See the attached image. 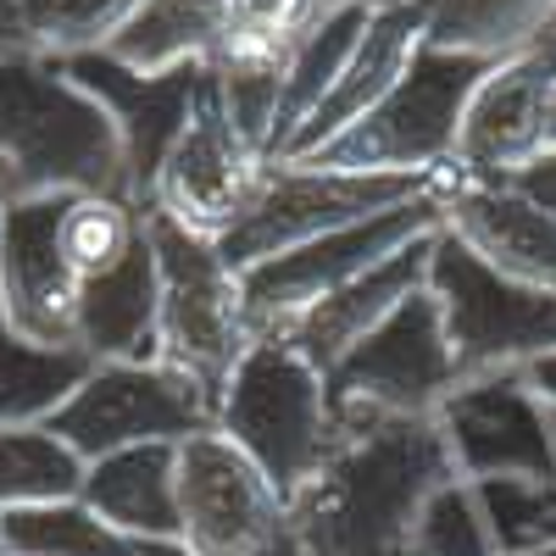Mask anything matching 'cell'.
<instances>
[{
	"mask_svg": "<svg viewBox=\"0 0 556 556\" xmlns=\"http://www.w3.org/2000/svg\"><path fill=\"white\" fill-rule=\"evenodd\" d=\"M0 217H7V195H0Z\"/></svg>",
	"mask_w": 556,
	"mask_h": 556,
	"instance_id": "cell-37",
	"label": "cell"
},
{
	"mask_svg": "<svg viewBox=\"0 0 556 556\" xmlns=\"http://www.w3.org/2000/svg\"><path fill=\"white\" fill-rule=\"evenodd\" d=\"M551 28H556V23H551Z\"/></svg>",
	"mask_w": 556,
	"mask_h": 556,
	"instance_id": "cell-40",
	"label": "cell"
},
{
	"mask_svg": "<svg viewBox=\"0 0 556 556\" xmlns=\"http://www.w3.org/2000/svg\"><path fill=\"white\" fill-rule=\"evenodd\" d=\"M462 479L434 429V417L340 429L323 473L290 495L301 556H412V529L424 501Z\"/></svg>",
	"mask_w": 556,
	"mask_h": 556,
	"instance_id": "cell-1",
	"label": "cell"
},
{
	"mask_svg": "<svg viewBox=\"0 0 556 556\" xmlns=\"http://www.w3.org/2000/svg\"><path fill=\"white\" fill-rule=\"evenodd\" d=\"M501 556H540L556 545V479H468Z\"/></svg>",
	"mask_w": 556,
	"mask_h": 556,
	"instance_id": "cell-30",
	"label": "cell"
},
{
	"mask_svg": "<svg viewBox=\"0 0 556 556\" xmlns=\"http://www.w3.org/2000/svg\"><path fill=\"white\" fill-rule=\"evenodd\" d=\"M424 195H434V178L424 173H329V167L273 162L251 212L217 240V256L235 273H245L306 240H323L334 228L367 223Z\"/></svg>",
	"mask_w": 556,
	"mask_h": 556,
	"instance_id": "cell-7",
	"label": "cell"
},
{
	"mask_svg": "<svg viewBox=\"0 0 556 556\" xmlns=\"http://www.w3.org/2000/svg\"><path fill=\"white\" fill-rule=\"evenodd\" d=\"M146 235L156 251V362L217 401L256 340L240 301V273L217 256L212 240L156 212H146Z\"/></svg>",
	"mask_w": 556,
	"mask_h": 556,
	"instance_id": "cell-4",
	"label": "cell"
},
{
	"mask_svg": "<svg viewBox=\"0 0 556 556\" xmlns=\"http://www.w3.org/2000/svg\"><path fill=\"white\" fill-rule=\"evenodd\" d=\"M89 101H96L117 139H123V162H128V201L146 212L151 206V184L162 156L173 151V139L190 123L201 89H206V67H178V73H134L123 62H112L106 51L96 56H73L56 62Z\"/></svg>",
	"mask_w": 556,
	"mask_h": 556,
	"instance_id": "cell-15",
	"label": "cell"
},
{
	"mask_svg": "<svg viewBox=\"0 0 556 556\" xmlns=\"http://www.w3.org/2000/svg\"><path fill=\"white\" fill-rule=\"evenodd\" d=\"M551 101H556V28H545L534 45L484 67L456 123L451 173L506 178L523 162H534L545 151Z\"/></svg>",
	"mask_w": 556,
	"mask_h": 556,
	"instance_id": "cell-13",
	"label": "cell"
},
{
	"mask_svg": "<svg viewBox=\"0 0 556 556\" xmlns=\"http://www.w3.org/2000/svg\"><path fill=\"white\" fill-rule=\"evenodd\" d=\"M89 462L62 445L45 424L0 429V518L17 506H51V501H78Z\"/></svg>",
	"mask_w": 556,
	"mask_h": 556,
	"instance_id": "cell-27",
	"label": "cell"
},
{
	"mask_svg": "<svg viewBox=\"0 0 556 556\" xmlns=\"http://www.w3.org/2000/svg\"><path fill=\"white\" fill-rule=\"evenodd\" d=\"M146 235V212L123 195H67L62 212V251L78 273V285L112 273L117 262H128V251Z\"/></svg>",
	"mask_w": 556,
	"mask_h": 556,
	"instance_id": "cell-29",
	"label": "cell"
},
{
	"mask_svg": "<svg viewBox=\"0 0 556 556\" xmlns=\"http://www.w3.org/2000/svg\"><path fill=\"white\" fill-rule=\"evenodd\" d=\"M429 295L440 306L462 384L490 374H529L556 351V295L495 273L445 228L429 251Z\"/></svg>",
	"mask_w": 556,
	"mask_h": 556,
	"instance_id": "cell-6",
	"label": "cell"
},
{
	"mask_svg": "<svg viewBox=\"0 0 556 556\" xmlns=\"http://www.w3.org/2000/svg\"><path fill=\"white\" fill-rule=\"evenodd\" d=\"M62 212L67 195H23L0 217V312L34 345H73L84 285L62 251Z\"/></svg>",
	"mask_w": 556,
	"mask_h": 556,
	"instance_id": "cell-16",
	"label": "cell"
},
{
	"mask_svg": "<svg viewBox=\"0 0 556 556\" xmlns=\"http://www.w3.org/2000/svg\"><path fill=\"white\" fill-rule=\"evenodd\" d=\"M367 17H374V0H345V7L323 12V23L301 39V51H295V62H290V84H285V106H278V146H273V162H278V151L290 146V134L312 117V106L334 89V78H340V67L351 62Z\"/></svg>",
	"mask_w": 556,
	"mask_h": 556,
	"instance_id": "cell-26",
	"label": "cell"
},
{
	"mask_svg": "<svg viewBox=\"0 0 556 556\" xmlns=\"http://www.w3.org/2000/svg\"><path fill=\"white\" fill-rule=\"evenodd\" d=\"M134 12L139 0H0V51L39 62L96 56Z\"/></svg>",
	"mask_w": 556,
	"mask_h": 556,
	"instance_id": "cell-23",
	"label": "cell"
},
{
	"mask_svg": "<svg viewBox=\"0 0 556 556\" xmlns=\"http://www.w3.org/2000/svg\"><path fill=\"white\" fill-rule=\"evenodd\" d=\"M529 384L540 390V401H545V406H556V351H551L545 362H534V367H529Z\"/></svg>",
	"mask_w": 556,
	"mask_h": 556,
	"instance_id": "cell-33",
	"label": "cell"
},
{
	"mask_svg": "<svg viewBox=\"0 0 556 556\" xmlns=\"http://www.w3.org/2000/svg\"><path fill=\"white\" fill-rule=\"evenodd\" d=\"M0 556H12V551H7V545H0Z\"/></svg>",
	"mask_w": 556,
	"mask_h": 556,
	"instance_id": "cell-39",
	"label": "cell"
},
{
	"mask_svg": "<svg viewBox=\"0 0 556 556\" xmlns=\"http://www.w3.org/2000/svg\"><path fill=\"white\" fill-rule=\"evenodd\" d=\"M84 351L73 345H34L23 340L7 312H0V429H23V424H45L89 374Z\"/></svg>",
	"mask_w": 556,
	"mask_h": 556,
	"instance_id": "cell-24",
	"label": "cell"
},
{
	"mask_svg": "<svg viewBox=\"0 0 556 556\" xmlns=\"http://www.w3.org/2000/svg\"><path fill=\"white\" fill-rule=\"evenodd\" d=\"M434 201L451 240L484 256L495 273L556 295V217H545L518 190H506L501 178H462L451 167L434 173Z\"/></svg>",
	"mask_w": 556,
	"mask_h": 556,
	"instance_id": "cell-17",
	"label": "cell"
},
{
	"mask_svg": "<svg viewBox=\"0 0 556 556\" xmlns=\"http://www.w3.org/2000/svg\"><path fill=\"white\" fill-rule=\"evenodd\" d=\"M545 146H556V101H551V128H545Z\"/></svg>",
	"mask_w": 556,
	"mask_h": 556,
	"instance_id": "cell-35",
	"label": "cell"
},
{
	"mask_svg": "<svg viewBox=\"0 0 556 556\" xmlns=\"http://www.w3.org/2000/svg\"><path fill=\"white\" fill-rule=\"evenodd\" d=\"M424 45H429V0H374V17H367L351 62L340 67L329 96L312 106V117L290 134L278 162H301L329 146L334 134H345L356 117H367L395 89V78L412 67V56Z\"/></svg>",
	"mask_w": 556,
	"mask_h": 556,
	"instance_id": "cell-18",
	"label": "cell"
},
{
	"mask_svg": "<svg viewBox=\"0 0 556 556\" xmlns=\"http://www.w3.org/2000/svg\"><path fill=\"white\" fill-rule=\"evenodd\" d=\"M262 178H267V156H256L235 134V123L223 117L212 73H206V89H201L190 123H184V134L173 139V151L156 167L146 212L217 245L262 195Z\"/></svg>",
	"mask_w": 556,
	"mask_h": 556,
	"instance_id": "cell-12",
	"label": "cell"
},
{
	"mask_svg": "<svg viewBox=\"0 0 556 556\" xmlns=\"http://www.w3.org/2000/svg\"><path fill=\"white\" fill-rule=\"evenodd\" d=\"M556 23V0H429V45L501 62Z\"/></svg>",
	"mask_w": 556,
	"mask_h": 556,
	"instance_id": "cell-25",
	"label": "cell"
},
{
	"mask_svg": "<svg viewBox=\"0 0 556 556\" xmlns=\"http://www.w3.org/2000/svg\"><path fill=\"white\" fill-rule=\"evenodd\" d=\"M484 56H462L424 45L412 67L395 78L390 96L356 117L345 134H334L323 151L301 156V167H329V173H445L456 151V123L468 106L473 84L484 78Z\"/></svg>",
	"mask_w": 556,
	"mask_h": 556,
	"instance_id": "cell-5",
	"label": "cell"
},
{
	"mask_svg": "<svg viewBox=\"0 0 556 556\" xmlns=\"http://www.w3.org/2000/svg\"><path fill=\"white\" fill-rule=\"evenodd\" d=\"M45 429L84 462H101L128 445H178L217 429V401L162 362H96Z\"/></svg>",
	"mask_w": 556,
	"mask_h": 556,
	"instance_id": "cell-9",
	"label": "cell"
},
{
	"mask_svg": "<svg viewBox=\"0 0 556 556\" xmlns=\"http://www.w3.org/2000/svg\"><path fill=\"white\" fill-rule=\"evenodd\" d=\"M0 195H123L128 162L112 117L39 56L0 51Z\"/></svg>",
	"mask_w": 556,
	"mask_h": 556,
	"instance_id": "cell-2",
	"label": "cell"
},
{
	"mask_svg": "<svg viewBox=\"0 0 556 556\" xmlns=\"http://www.w3.org/2000/svg\"><path fill=\"white\" fill-rule=\"evenodd\" d=\"M440 235V228H434ZM434 235H424V240H412L406 251H395V256H384L379 267H367L362 278H351V285H340L334 295H323L317 306H306L301 317H290L285 329H278V340H290L323 379L340 367V356L356 345V340H367L379 329V323L406 301V295H417L429 285V251H434Z\"/></svg>",
	"mask_w": 556,
	"mask_h": 556,
	"instance_id": "cell-19",
	"label": "cell"
},
{
	"mask_svg": "<svg viewBox=\"0 0 556 556\" xmlns=\"http://www.w3.org/2000/svg\"><path fill=\"white\" fill-rule=\"evenodd\" d=\"M440 228V201L424 195V201H406L395 212H379L367 223H351V228H334L323 240H306L273 262H256L240 273V301H245V317L256 334H278L290 317H301L306 306H317L323 295H334L340 285L362 278L367 267H379L384 256L406 251L412 240H424Z\"/></svg>",
	"mask_w": 556,
	"mask_h": 556,
	"instance_id": "cell-11",
	"label": "cell"
},
{
	"mask_svg": "<svg viewBox=\"0 0 556 556\" xmlns=\"http://www.w3.org/2000/svg\"><path fill=\"white\" fill-rule=\"evenodd\" d=\"M178 540L195 556H301L290 501L217 429L178 440Z\"/></svg>",
	"mask_w": 556,
	"mask_h": 556,
	"instance_id": "cell-10",
	"label": "cell"
},
{
	"mask_svg": "<svg viewBox=\"0 0 556 556\" xmlns=\"http://www.w3.org/2000/svg\"><path fill=\"white\" fill-rule=\"evenodd\" d=\"M217 434L235 440L278 495H301L340 445L329 379L278 334H256L217 395Z\"/></svg>",
	"mask_w": 556,
	"mask_h": 556,
	"instance_id": "cell-3",
	"label": "cell"
},
{
	"mask_svg": "<svg viewBox=\"0 0 556 556\" xmlns=\"http://www.w3.org/2000/svg\"><path fill=\"white\" fill-rule=\"evenodd\" d=\"M540 556H556V545H551V551H540Z\"/></svg>",
	"mask_w": 556,
	"mask_h": 556,
	"instance_id": "cell-38",
	"label": "cell"
},
{
	"mask_svg": "<svg viewBox=\"0 0 556 556\" xmlns=\"http://www.w3.org/2000/svg\"><path fill=\"white\" fill-rule=\"evenodd\" d=\"M501 184H506V190H518L523 201H534L545 217H556V146H545L534 162H523L518 173H506Z\"/></svg>",
	"mask_w": 556,
	"mask_h": 556,
	"instance_id": "cell-32",
	"label": "cell"
},
{
	"mask_svg": "<svg viewBox=\"0 0 556 556\" xmlns=\"http://www.w3.org/2000/svg\"><path fill=\"white\" fill-rule=\"evenodd\" d=\"M551 440H556V406H551Z\"/></svg>",
	"mask_w": 556,
	"mask_h": 556,
	"instance_id": "cell-36",
	"label": "cell"
},
{
	"mask_svg": "<svg viewBox=\"0 0 556 556\" xmlns=\"http://www.w3.org/2000/svg\"><path fill=\"white\" fill-rule=\"evenodd\" d=\"M73 345L89 362H156V251L139 235L128 262L78 290Z\"/></svg>",
	"mask_w": 556,
	"mask_h": 556,
	"instance_id": "cell-20",
	"label": "cell"
},
{
	"mask_svg": "<svg viewBox=\"0 0 556 556\" xmlns=\"http://www.w3.org/2000/svg\"><path fill=\"white\" fill-rule=\"evenodd\" d=\"M78 501L128 540H178V445H128L89 462Z\"/></svg>",
	"mask_w": 556,
	"mask_h": 556,
	"instance_id": "cell-21",
	"label": "cell"
},
{
	"mask_svg": "<svg viewBox=\"0 0 556 556\" xmlns=\"http://www.w3.org/2000/svg\"><path fill=\"white\" fill-rule=\"evenodd\" d=\"M456 384L462 379L445 323L424 285L374 334L340 356V367L329 374V401L340 429H367V424H401V417H434Z\"/></svg>",
	"mask_w": 556,
	"mask_h": 556,
	"instance_id": "cell-8",
	"label": "cell"
},
{
	"mask_svg": "<svg viewBox=\"0 0 556 556\" xmlns=\"http://www.w3.org/2000/svg\"><path fill=\"white\" fill-rule=\"evenodd\" d=\"M139 556H195L184 540H139Z\"/></svg>",
	"mask_w": 556,
	"mask_h": 556,
	"instance_id": "cell-34",
	"label": "cell"
},
{
	"mask_svg": "<svg viewBox=\"0 0 556 556\" xmlns=\"http://www.w3.org/2000/svg\"><path fill=\"white\" fill-rule=\"evenodd\" d=\"M434 429L462 479H556L551 406L529 374L468 379L445 395Z\"/></svg>",
	"mask_w": 556,
	"mask_h": 556,
	"instance_id": "cell-14",
	"label": "cell"
},
{
	"mask_svg": "<svg viewBox=\"0 0 556 556\" xmlns=\"http://www.w3.org/2000/svg\"><path fill=\"white\" fill-rule=\"evenodd\" d=\"M240 0H139V12L106 45V56L134 73H178L206 67L235 23Z\"/></svg>",
	"mask_w": 556,
	"mask_h": 556,
	"instance_id": "cell-22",
	"label": "cell"
},
{
	"mask_svg": "<svg viewBox=\"0 0 556 556\" xmlns=\"http://www.w3.org/2000/svg\"><path fill=\"white\" fill-rule=\"evenodd\" d=\"M0 545L12 556H139V540L101 523L84 501L17 506L0 518Z\"/></svg>",
	"mask_w": 556,
	"mask_h": 556,
	"instance_id": "cell-28",
	"label": "cell"
},
{
	"mask_svg": "<svg viewBox=\"0 0 556 556\" xmlns=\"http://www.w3.org/2000/svg\"><path fill=\"white\" fill-rule=\"evenodd\" d=\"M412 556H501L468 479H445L412 529Z\"/></svg>",
	"mask_w": 556,
	"mask_h": 556,
	"instance_id": "cell-31",
	"label": "cell"
}]
</instances>
